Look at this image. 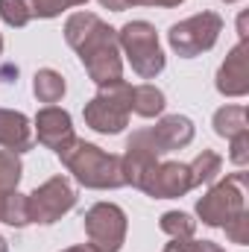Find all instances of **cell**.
<instances>
[{
	"instance_id": "cell-1",
	"label": "cell",
	"mask_w": 249,
	"mask_h": 252,
	"mask_svg": "<svg viewBox=\"0 0 249 252\" xmlns=\"http://www.w3.org/2000/svg\"><path fill=\"white\" fill-rule=\"evenodd\" d=\"M64 41L79 53L82 67L97 85L121 79L124 59H121L118 30L103 24L94 12H73L64 21Z\"/></svg>"
},
{
	"instance_id": "cell-2",
	"label": "cell",
	"mask_w": 249,
	"mask_h": 252,
	"mask_svg": "<svg viewBox=\"0 0 249 252\" xmlns=\"http://www.w3.org/2000/svg\"><path fill=\"white\" fill-rule=\"evenodd\" d=\"M56 156L62 158L64 167L73 173V179L79 185H85V188L115 190V188H124L126 185L121 156H112V153L100 150L97 144H88L82 138H73Z\"/></svg>"
},
{
	"instance_id": "cell-3",
	"label": "cell",
	"mask_w": 249,
	"mask_h": 252,
	"mask_svg": "<svg viewBox=\"0 0 249 252\" xmlns=\"http://www.w3.org/2000/svg\"><path fill=\"white\" fill-rule=\"evenodd\" d=\"M129 100H132V85L126 79H115V82H103L100 91L85 103L82 118L100 135H118L124 132L129 124Z\"/></svg>"
},
{
	"instance_id": "cell-4",
	"label": "cell",
	"mask_w": 249,
	"mask_h": 252,
	"mask_svg": "<svg viewBox=\"0 0 249 252\" xmlns=\"http://www.w3.org/2000/svg\"><path fill=\"white\" fill-rule=\"evenodd\" d=\"M118 44L126 53L132 70L144 79H156L164 70V53L158 44V32L147 21H129L118 32Z\"/></svg>"
},
{
	"instance_id": "cell-5",
	"label": "cell",
	"mask_w": 249,
	"mask_h": 252,
	"mask_svg": "<svg viewBox=\"0 0 249 252\" xmlns=\"http://www.w3.org/2000/svg\"><path fill=\"white\" fill-rule=\"evenodd\" d=\"M241 211H247V173L226 176L223 182L211 185V190L196 202L199 220L205 226H214V229H223Z\"/></svg>"
},
{
	"instance_id": "cell-6",
	"label": "cell",
	"mask_w": 249,
	"mask_h": 252,
	"mask_svg": "<svg viewBox=\"0 0 249 252\" xmlns=\"http://www.w3.org/2000/svg\"><path fill=\"white\" fill-rule=\"evenodd\" d=\"M223 32V18L217 12H199V15H190L185 21L173 24L167 30V41L173 47V53H179L182 59H193L205 50H211L217 44Z\"/></svg>"
},
{
	"instance_id": "cell-7",
	"label": "cell",
	"mask_w": 249,
	"mask_h": 252,
	"mask_svg": "<svg viewBox=\"0 0 249 252\" xmlns=\"http://www.w3.org/2000/svg\"><path fill=\"white\" fill-rule=\"evenodd\" d=\"M85 235L94 252H121L126 241V214L115 202H97L85 211Z\"/></svg>"
},
{
	"instance_id": "cell-8",
	"label": "cell",
	"mask_w": 249,
	"mask_h": 252,
	"mask_svg": "<svg viewBox=\"0 0 249 252\" xmlns=\"http://www.w3.org/2000/svg\"><path fill=\"white\" fill-rule=\"evenodd\" d=\"M27 202H30V223L50 226V223L62 220L76 205V188L70 185V179L53 176V179H47L44 185H38L32 190L27 196Z\"/></svg>"
},
{
	"instance_id": "cell-9",
	"label": "cell",
	"mask_w": 249,
	"mask_h": 252,
	"mask_svg": "<svg viewBox=\"0 0 249 252\" xmlns=\"http://www.w3.org/2000/svg\"><path fill=\"white\" fill-rule=\"evenodd\" d=\"M193 188L190 182V167L182 161H158L147 179L141 182V188L147 196L153 199H176V196H185L187 190Z\"/></svg>"
},
{
	"instance_id": "cell-10",
	"label": "cell",
	"mask_w": 249,
	"mask_h": 252,
	"mask_svg": "<svg viewBox=\"0 0 249 252\" xmlns=\"http://www.w3.org/2000/svg\"><path fill=\"white\" fill-rule=\"evenodd\" d=\"M35 135H38V141L47 147V150H62L67 147L76 135H73V121H70V115L59 109V106H44L38 115H35Z\"/></svg>"
},
{
	"instance_id": "cell-11",
	"label": "cell",
	"mask_w": 249,
	"mask_h": 252,
	"mask_svg": "<svg viewBox=\"0 0 249 252\" xmlns=\"http://www.w3.org/2000/svg\"><path fill=\"white\" fill-rule=\"evenodd\" d=\"M247 41H238L226 62L220 64L217 70V91L226 97H244L249 94V67H247Z\"/></svg>"
},
{
	"instance_id": "cell-12",
	"label": "cell",
	"mask_w": 249,
	"mask_h": 252,
	"mask_svg": "<svg viewBox=\"0 0 249 252\" xmlns=\"http://www.w3.org/2000/svg\"><path fill=\"white\" fill-rule=\"evenodd\" d=\"M150 129V138L153 144L158 147V153H173V150H182L193 141V121L185 115H167L161 118L156 126H147Z\"/></svg>"
},
{
	"instance_id": "cell-13",
	"label": "cell",
	"mask_w": 249,
	"mask_h": 252,
	"mask_svg": "<svg viewBox=\"0 0 249 252\" xmlns=\"http://www.w3.org/2000/svg\"><path fill=\"white\" fill-rule=\"evenodd\" d=\"M35 141V132L30 126V118L24 112H12V109H0V147L12 150V153H27Z\"/></svg>"
},
{
	"instance_id": "cell-14",
	"label": "cell",
	"mask_w": 249,
	"mask_h": 252,
	"mask_svg": "<svg viewBox=\"0 0 249 252\" xmlns=\"http://www.w3.org/2000/svg\"><path fill=\"white\" fill-rule=\"evenodd\" d=\"M129 109L141 118H158L164 112V91L156 88V85H135L132 88V100H129Z\"/></svg>"
},
{
	"instance_id": "cell-15",
	"label": "cell",
	"mask_w": 249,
	"mask_h": 252,
	"mask_svg": "<svg viewBox=\"0 0 249 252\" xmlns=\"http://www.w3.org/2000/svg\"><path fill=\"white\" fill-rule=\"evenodd\" d=\"M64 76L59 70H53V67H41L38 73H35V79H32V94L38 97V103H59L64 97Z\"/></svg>"
},
{
	"instance_id": "cell-16",
	"label": "cell",
	"mask_w": 249,
	"mask_h": 252,
	"mask_svg": "<svg viewBox=\"0 0 249 252\" xmlns=\"http://www.w3.org/2000/svg\"><path fill=\"white\" fill-rule=\"evenodd\" d=\"M214 132L220 138H235L241 132H249L247 106H223L214 112Z\"/></svg>"
},
{
	"instance_id": "cell-17",
	"label": "cell",
	"mask_w": 249,
	"mask_h": 252,
	"mask_svg": "<svg viewBox=\"0 0 249 252\" xmlns=\"http://www.w3.org/2000/svg\"><path fill=\"white\" fill-rule=\"evenodd\" d=\"M187 167H190V182H193V188H199V185H211V182L220 176L223 158H220L214 150H202Z\"/></svg>"
},
{
	"instance_id": "cell-18",
	"label": "cell",
	"mask_w": 249,
	"mask_h": 252,
	"mask_svg": "<svg viewBox=\"0 0 249 252\" xmlns=\"http://www.w3.org/2000/svg\"><path fill=\"white\" fill-rule=\"evenodd\" d=\"M158 226H161V232L170 235L173 241H187V238H193V232H196V220H193L190 214H185V211H164L161 220H158Z\"/></svg>"
},
{
	"instance_id": "cell-19",
	"label": "cell",
	"mask_w": 249,
	"mask_h": 252,
	"mask_svg": "<svg viewBox=\"0 0 249 252\" xmlns=\"http://www.w3.org/2000/svg\"><path fill=\"white\" fill-rule=\"evenodd\" d=\"M21 176H24V164H21L18 153H12V150H0V196L18 190Z\"/></svg>"
},
{
	"instance_id": "cell-20",
	"label": "cell",
	"mask_w": 249,
	"mask_h": 252,
	"mask_svg": "<svg viewBox=\"0 0 249 252\" xmlns=\"http://www.w3.org/2000/svg\"><path fill=\"white\" fill-rule=\"evenodd\" d=\"M0 223L6 226H15V229H24L30 226V202L24 193H9L6 202H3V211H0Z\"/></svg>"
},
{
	"instance_id": "cell-21",
	"label": "cell",
	"mask_w": 249,
	"mask_h": 252,
	"mask_svg": "<svg viewBox=\"0 0 249 252\" xmlns=\"http://www.w3.org/2000/svg\"><path fill=\"white\" fill-rule=\"evenodd\" d=\"M88 0H24L27 12H30V21L32 18H59L64 9H73V6H85Z\"/></svg>"
},
{
	"instance_id": "cell-22",
	"label": "cell",
	"mask_w": 249,
	"mask_h": 252,
	"mask_svg": "<svg viewBox=\"0 0 249 252\" xmlns=\"http://www.w3.org/2000/svg\"><path fill=\"white\" fill-rule=\"evenodd\" d=\"M0 18H3V24H9L15 30L30 24V12H27L24 0H0Z\"/></svg>"
},
{
	"instance_id": "cell-23",
	"label": "cell",
	"mask_w": 249,
	"mask_h": 252,
	"mask_svg": "<svg viewBox=\"0 0 249 252\" xmlns=\"http://www.w3.org/2000/svg\"><path fill=\"white\" fill-rule=\"evenodd\" d=\"M226 238L232 241V244H241V247H247L249 241V211H241L235 220H229L226 226Z\"/></svg>"
},
{
	"instance_id": "cell-24",
	"label": "cell",
	"mask_w": 249,
	"mask_h": 252,
	"mask_svg": "<svg viewBox=\"0 0 249 252\" xmlns=\"http://www.w3.org/2000/svg\"><path fill=\"white\" fill-rule=\"evenodd\" d=\"M164 252H226L220 244H214V241H193V238H187V241H173V244H167Z\"/></svg>"
},
{
	"instance_id": "cell-25",
	"label": "cell",
	"mask_w": 249,
	"mask_h": 252,
	"mask_svg": "<svg viewBox=\"0 0 249 252\" xmlns=\"http://www.w3.org/2000/svg\"><path fill=\"white\" fill-rule=\"evenodd\" d=\"M229 158H232V164H238V167H244L249 164V132H241V135H235V138H229Z\"/></svg>"
},
{
	"instance_id": "cell-26",
	"label": "cell",
	"mask_w": 249,
	"mask_h": 252,
	"mask_svg": "<svg viewBox=\"0 0 249 252\" xmlns=\"http://www.w3.org/2000/svg\"><path fill=\"white\" fill-rule=\"evenodd\" d=\"M179 3H185V0H129V6H161V9H170Z\"/></svg>"
},
{
	"instance_id": "cell-27",
	"label": "cell",
	"mask_w": 249,
	"mask_h": 252,
	"mask_svg": "<svg viewBox=\"0 0 249 252\" xmlns=\"http://www.w3.org/2000/svg\"><path fill=\"white\" fill-rule=\"evenodd\" d=\"M0 79H3V82H18V64L3 62L0 64Z\"/></svg>"
},
{
	"instance_id": "cell-28",
	"label": "cell",
	"mask_w": 249,
	"mask_h": 252,
	"mask_svg": "<svg viewBox=\"0 0 249 252\" xmlns=\"http://www.w3.org/2000/svg\"><path fill=\"white\" fill-rule=\"evenodd\" d=\"M100 6H106V9H112V12H124L129 9V0H97Z\"/></svg>"
},
{
	"instance_id": "cell-29",
	"label": "cell",
	"mask_w": 249,
	"mask_h": 252,
	"mask_svg": "<svg viewBox=\"0 0 249 252\" xmlns=\"http://www.w3.org/2000/svg\"><path fill=\"white\" fill-rule=\"evenodd\" d=\"M247 18H249L247 12L238 18V32H241V41H247V35H249V32H247Z\"/></svg>"
},
{
	"instance_id": "cell-30",
	"label": "cell",
	"mask_w": 249,
	"mask_h": 252,
	"mask_svg": "<svg viewBox=\"0 0 249 252\" xmlns=\"http://www.w3.org/2000/svg\"><path fill=\"white\" fill-rule=\"evenodd\" d=\"M62 252H94L91 247H70V250H62Z\"/></svg>"
},
{
	"instance_id": "cell-31",
	"label": "cell",
	"mask_w": 249,
	"mask_h": 252,
	"mask_svg": "<svg viewBox=\"0 0 249 252\" xmlns=\"http://www.w3.org/2000/svg\"><path fill=\"white\" fill-rule=\"evenodd\" d=\"M0 252H9V244H6V238L0 235Z\"/></svg>"
},
{
	"instance_id": "cell-32",
	"label": "cell",
	"mask_w": 249,
	"mask_h": 252,
	"mask_svg": "<svg viewBox=\"0 0 249 252\" xmlns=\"http://www.w3.org/2000/svg\"><path fill=\"white\" fill-rule=\"evenodd\" d=\"M0 53H3V35H0Z\"/></svg>"
},
{
	"instance_id": "cell-33",
	"label": "cell",
	"mask_w": 249,
	"mask_h": 252,
	"mask_svg": "<svg viewBox=\"0 0 249 252\" xmlns=\"http://www.w3.org/2000/svg\"><path fill=\"white\" fill-rule=\"evenodd\" d=\"M223 3H235V0H223Z\"/></svg>"
}]
</instances>
